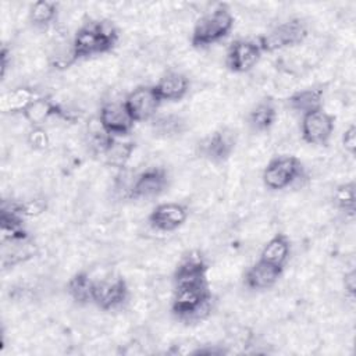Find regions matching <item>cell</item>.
I'll use <instances>...</instances> for the list:
<instances>
[{"instance_id":"1","label":"cell","mask_w":356,"mask_h":356,"mask_svg":"<svg viewBox=\"0 0 356 356\" xmlns=\"http://www.w3.org/2000/svg\"><path fill=\"white\" fill-rule=\"evenodd\" d=\"M118 42L117 28L104 19L85 22L74 35L71 44L76 61L111 51Z\"/></svg>"},{"instance_id":"2","label":"cell","mask_w":356,"mask_h":356,"mask_svg":"<svg viewBox=\"0 0 356 356\" xmlns=\"http://www.w3.org/2000/svg\"><path fill=\"white\" fill-rule=\"evenodd\" d=\"M211 299L210 284L174 286L171 313L181 321H199L209 314Z\"/></svg>"},{"instance_id":"3","label":"cell","mask_w":356,"mask_h":356,"mask_svg":"<svg viewBox=\"0 0 356 356\" xmlns=\"http://www.w3.org/2000/svg\"><path fill=\"white\" fill-rule=\"evenodd\" d=\"M235 18L227 4H218L211 11L203 14L193 25L191 44L204 49L225 39L234 28Z\"/></svg>"},{"instance_id":"4","label":"cell","mask_w":356,"mask_h":356,"mask_svg":"<svg viewBox=\"0 0 356 356\" xmlns=\"http://www.w3.org/2000/svg\"><path fill=\"white\" fill-rule=\"evenodd\" d=\"M307 35V24L299 17H292L274 25L266 33L259 36L257 42L263 53H273L303 43Z\"/></svg>"},{"instance_id":"5","label":"cell","mask_w":356,"mask_h":356,"mask_svg":"<svg viewBox=\"0 0 356 356\" xmlns=\"http://www.w3.org/2000/svg\"><path fill=\"white\" fill-rule=\"evenodd\" d=\"M305 177L303 163L292 154L273 157L263 170L261 179L270 191H284L293 186Z\"/></svg>"},{"instance_id":"6","label":"cell","mask_w":356,"mask_h":356,"mask_svg":"<svg viewBox=\"0 0 356 356\" xmlns=\"http://www.w3.org/2000/svg\"><path fill=\"white\" fill-rule=\"evenodd\" d=\"M335 131V117L324 108L302 115L300 136L303 142L316 146H325Z\"/></svg>"},{"instance_id":"7","label":"cell","mask_w":356,"mask_h":356,"mask_svg":"<svg viewBox=\"0 0 356 356\" xmlns=\"http://www.w3.org/2000/svg\"><path fill=\"white\" fill-rule=\"evenodd\" d=\"M261 54L263 50L257 39H236L227 50L225 65L231 72L245 74L256 67Z\"/></svg>"},{"instance_id":"8","label":"cell","mask_w":356,"mask_h":356,"mask_svg":"<svg viewBox=\"0 0 356 356\" xmlns=\"http://www.w3.org/2000/svg\"><path fill=\"white\" fill-rule=\"evenodd\" d=\"M122 102L135 122L153 120L161 104L153 85H139L134 88Z\"/></svg>"},{"instance_id":"9","label":"cell","mask_w":356,"mask_h":356,"mask_svg":"<svg viewBox=\"0 0 356 356\" xmlns=\"http://www.w3.org/2000/svg\"><path fill=\"white\" fill-rule=\"evenodd\" d=\"M170 184V177L163 167H149L136 175L128 189L129 199H153L165 192Z\"/></svg>"},{"instance_id":"10","label":"cell","mask_w":356,"mask_h":356,"mask_svg":"<svg viewBox=\"0 0 356 356\" xmlns=\"http://www.w3.org/2000/svg\"><path fill=\"white\" fill-rule=\"evenodd\" d=\"M236 146V132L222 127L207 135L199 143L200 156L213 163H224L234 153Z\"/></svg>"},{"instance_id":"11","label":"cell","mask_w":356,"mask_h":356,"mask_svg":"<svg viewBox=\"0 0 356 356\" xmlns=\"http://www.w3.org/2000/svg\"><path fill=\"white\" fill-rule=\"evenodd\" d=\"M129 296V288L122 277L100 280L95 282L92 303L100 310L110 312L121 307Z\"/></svg>"},{"instance_id":"12","label":"cell","mask_w":356,"mask_h":356,"mask_svg":"<svg viewBox=\"0 0 356 356\" xmlns=\"http://www.w3.org/2000/svg\"><path fill=\"white\" fill-rule=\"evenodd\" d=\"M134 124L135 121L128 113L124 102H107L102 104L99 111V125L106 134L114 138L128 136Z\"/></svg>"},{"instance_id":"13","label":"cell","mask_w":356,"mask_h":356,"mask_svg":"<svg viewBox=\"0 0 356 356\" xmlns=\"http://www.w3.org/2000/svg\"><path fill=\"white\" fill-rule=\"evenodd\" d=\"M209 264L199 252H191L182 257L172 274V285H200L209 282Z\"/></svg>"},{"instance_id":"14","label":"cell","mask_w":356,"mask_h":356,"mask_svg":"<svg viewBox=\"0 0 356 356\" xmlns=\"http://www.w3.org/2000/svg\"><path fill=\"white\" fill-rule=\"evenodd\" d=\"M188 218L186 206L177 202H165L157 204L149 214V224L163 232H171L185 224Z\"/></svg>"},{"instance_id":"15","label":"cell","mask_w":356,"mask_h":356,"mask_svg":"<svg viewBox=\"0 0 356 356\" xmlns=\"http://www.w3.org/2000/svg\"><path fill=\"white\" fill-rule=\"evenodd\" d=\"M22 117L31 127H43L44 122L58 118L68 120V113L49 96H36L24 110Z\"/></svg>"},{"instance_id":"16","label":"cell","mask_w":356,"mask_h":356,"mask_svg":"<svg viewBox=\"0 0 356 356\" xmlns=\"http://www.w3.org/2000/svg\"><path fill=\"white\" fill-rule=\"evenodd\" d=\"M284 268L270 264L261 259L254 261L243 274V284L252 291H266L273 288L282 275Z\"/></svg>"},{"instance_id":"17","label":"cell","mask_w":356,"mask_h":356,"mask_svg":"<svg viewBox=\"0 0 356 356\" xmlns=\"http://www.w3.org/2000/svg\"><path fill=\"white\" fill-rule=\"evenodd\" d=\"M153 88L161 103L179 102L189 92V79L179 71H168L160 76Z\"/></svg>"},{"instance_id":"18","label":"cell","mask_w":356,"mask_h":356,"mask_svg":"<svg viewBox=\"0 0 356 356\" xmlns=\"http://www.w3.org/2000/svg\"><path fill=\"white\" fill-rule=\"evenodd\" d=\"M324 96H325V85H313L289 95V97L286 99V103L292 111L300 115H305L312 111L323 108Z\"/></svg>"},{"instance_id":"19","label":"cell","mask_w":356,"mask_h":356,"mask_svg":"<svg viewBox=\"0 0 356 356\" xmlns=\"http://www.w3.org/2000/svg\"><path fill=\"white\" fill-rule=\"evenodd\" d=\"M278 117L275 102L271 97L259 100L248 114V124L254 132H267L273 128Z\"/></svg>"},{"instance_id":"20","label":"cell","mask_w":356,"mask_h":356,"mask_svg":"<svg viewBox=\"0 0 356 356\" xmlns=\"http://www.w3.org/2000/svg\"><path fill=\"white\" fill-rule=\"evenodd\" d=\"M289 256H291V241L285 234L278 232L264 243L259 259L284 268V266L289 260Z\"/></svg>"},{"instance_id":"21","label":"cell","mask_w":356,"mask_h":356,"mask_svg":"<svg viewBox=\"0 0 356 356\" xmlns=\"http://www.w3.org/2000/svg\"><path fill=\"white\" fill-rule=\"evenodd\" d=\"M1 264L4 268L14 267L36 254V245L31 238L1 243Z\"/></svg>"},{"instance_id":"22","label":"cell","mask_w":356,"mask_h":356,"mask_svg":"<svg viewBox=\"0 0 356 356\" xmlns=\"http://www.w3.org/2000/svg\"><path fill=\"white\" fill-rule=\"evenodd\" d=\"M95 282L86 271L75 273L67 282V292L70 298L78 305L92 303Z\"/></svg>"},{"instance_id":"23","label":"cell","mask_w":356,"mask_h":356,"mask_svg":"<svg viewBox=\"0 0 356 356\" xmlns=\"http://www.w3.org/2000/svg\"><path fill=\"white\" fill-rule=\"evenodd\" d=\"M36 92L28 86H18L11 89L3 96L1 110L7 114H21L28 107V104L36 97Z\"/></svg>"},{"instance_id":"24","label":"cell","mask_w":356,"mask_h":356,"mask_svg":"<svg viewBox=\"0 0 356 356\" xmlns=\"http://www.w3.org/2000/svg\"><path fill=\"white\" fill-rule=\"evenodd\" d=\"M135 150V142L120 140V138H113L107 145L106 150L102 153L106 163L111 167L124 168Z\"/></svg>"},{"instance_id":"25","label":"cell","mask_w":356,"mask_h":356,"mask_svg":"<svg viewBox=\"0 0 356 356\" xmlns=\"http://www.w3.org/2000/svg\"><path fill=\"white\" fill-rule=\"evenodd\" d=\"M58 14V4L49 0H38L29 7V21L38 28H47L51 25Z\"/></svg>"},{"instance_id":"26","label":"cell","mask_w":356,"mask_h":356,"mask_svg":"<svg viewBox=\"0 0 356 356\" xmlns=\"http://www.w3.org/2000/svg\"><path fill=\"white\" fill-rule=\"evenodd\" d=\"M334 204L348 217L355 216L356 210V184L355 181H348L338 185L334 191Z\"/></svg>"},{"instance_id":"27","label":"cell","mask_w":356,"mask_h":356,"mask_svg":"<svg viewBox=\"0 0 356 356\" xmlns=\"http://www.w3.org/2000/svg\"><path fill=\"white\" fill-rule=\"evenodd\" d=\"M153 122H154V128L160 134H164L167 136L179 134L182 131V127H184V121L178 115H172V114L157 117V118L154 117Z\"/></svg>"},{"instance_id":"28","label":"cell","mask_w":356,"mask_h":356,"mask_svg":"<svg viewBox=\"0 0 356 356\" xmlns=\"http://www.w3.org/2000/svg\"><path fill=\"white\" fill-rule=\"evenodd\" d=\"M26 140L33 150H44L50 145V138L43 127H32L28 132Z\"/></svg>"},{"instance_id":"29","label":"cell","mask_w":356,"mask_h":356,"mask_svg":"<svg viewBox=\"0 0 356 356\" xmlns=\"http://www.w3.org/2000/svg\"><path fill=\"white\" fill-rule=\"evenodd\" d=\"M342 147L345 149V152H348L349 154L355 153L356 149V127L353 124H350L343 132H342Z\"/></svg>"},{"instance_id":"30","label":"cell","mask_w":356,"mask_h":356,"mask_svg":"<svg viewBox=\"0 0 356 356\" xmlns=\"http://www.w3.org/2000/svg\"><path fill=\"white\" fill-rule=\"evenodd\" d=\"M343 288H345V292L353 298L355 293H356V274H355V270H349L348 273H345L343 275Z\"/></svg>"},{"instance_id":"31","label":"cell","mask_w":356,"mask_h":356,"mask_svg":"<svg viewBox=\"0 0 356 356\" xmlns=\"http://www.w3.org/2000/svg\"><path fill=\"white\" fill-rule=\"evenodd\" d=\"M10 64H11V51L8 50L7 46H3L1 51H0V74H1V78L6 76V72H7V68L10 67Z\"/></svg>"}]
</instances>
